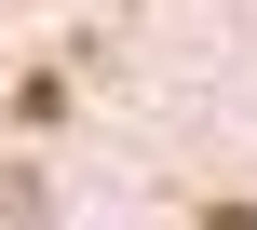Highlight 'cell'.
Returning <instances> with one entry per match:
<instances>
[{
    "mask_svg": "<svg viewBox=\"0 0 257 230\" xmlns=\"http://www.w3.org/2000/svg\"><path fill=\"white\" fill-rule=\"evenodd\" d=\"M0 217H14V230L41 217V176H27V163H0Z\"/></svg>",
    "mask_w": 257,
    "mask_h": 230,
    "instance_id": "obj_1",
    "label": "cell"
},
{
    "mask_svg": "<svg viewBox=\"0 0 257 230\" xmlns=\"http://www.w3.org/2000/svg\"><path fill=\"white\" fill-rule=\"evenodd\" d=\"M190 230H257V203H244V190H217V203H203Z\"/></svg>",
    "mask_w": 257,
    "mask_h": 230,
    "instance_id": "obj_2",
    "label": "cell"
}]
</instances>
